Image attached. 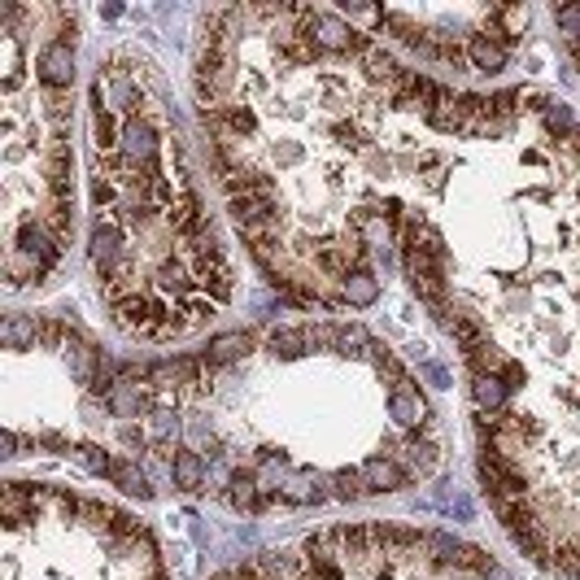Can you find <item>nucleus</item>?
I'll return each mask as SVG.
<instances>
[{
  "label": "nucleus",
  "mask_w": 580,
  "mask_h": 580,
  "mask_svg": "<svg viewBox=\"0 0 580 580\" xmlns=\"http://www.w3.org/2000/svg\"><path fill=\"white\" fill-rule=\"evenodd\" d=\"M92 275L110 319L140 341H184L232 301V262L188 166L153 57H101L88 92Z\"/></svg>",
  "instance_id": "obj_1"
},
{
  "label": "nucleus",
  "mask_w": 580,
  "mask_h": 580,
  "mask_svg": "<svg viewBox=\"0 0 580 580\" xmlns=\"http://www.w3.org/2000/svg\"><path fill=\"white\" fill-rule=\"evenodd\" d=\"M5 14V9H0ZM5 288L44 284L75 236L70 88L31 70L27 40L5 14Z\"/></svg>",
  "instance_id": "obj_2"
},
{
  "label": "nucleus",
  "mask_w": 580,
  "mask_h": 580,
  "mask_svg": "<svg viewBox=\"0 0 580 580\" xmlns=\"http://www.w3.org/2000/svg\"><path fill=\"white\" fill-rule=\"evenodd\" d=\"M354 27L415 48L424 62L454 66L467 75H498L511 62L515 44L533 27L528 5H454V9H393V5H341Z\"/></svg>",
  "instance_id": "obj_3"
},
{
  "label": "nucleus",
  "mask_w": 580,
  "mask_h": 580,
  "mask_svg": "<svg viewBox=\"0 0 580 580\" xmlns=\"http://www.w3.org/2000/svg\"><path fill=\"white\" fill-rule=\"evenodd\" d=\"M171 476H175V489H184V493L210 489V467H205V458L192 450V445H175V454H171Z\"/></svg>",
  "instance_id": "obj_4"
},
{
  "label": "nucleus",
  "mask_w": 580,
  "mask_h": 580,
  "mask_svg": "<svg viewBox=\"0 0 580 580\" xmlns=\"http://www.w3.org/2000/svg\"><path fill=\"white\" fill-rule=\"evenodd\" d=\"M550 18H554V31H559L567 57H572L576 70H580V5H554Z\"/></svg>",
  "instance_id": "obj_5"
}]
</instances>
